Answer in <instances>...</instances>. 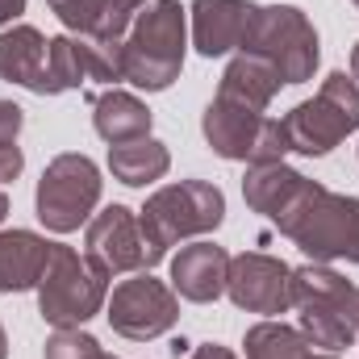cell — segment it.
<instances>
[{"label": "cell", "instance_id": "9a60e30c", "mask_svg": "<svg viewBox=\"0 0 359 359\" xmlns=\"http://www.w3.org/2000/svg\"><path fill=\"white\" fill-rule=\"evenodd\" d=\"M50 247L34 230H0V292H29L38 288Z\"/></svg>", "mask_w": 359, "mask_h": 359}, {"label": "cell", "instance_id": "8fae6325", "mask_svg": "<svg viewBox=\"0 0 359 359\" xmlns=\"http://www.w3.org/2000/svg\"><path fill=\"white\" fill-rule=\"evenodd\" d=\"M226 292L247 313H284L292 309V268L264 251H243L230 259Z\"/></svg>", "mask_w": 359, "mask_h": 359}, {"label": "cell", "instance_id": "e0dca14e", "mask_svg": "<svg viewBox=\"0 0 359 359\" xmlns=\"http://www.w3.org/2000/svg\"><path fill=\"white\" fill-rule=\"evenodd\" d=\"M301 301H322L334 313H343L351 326L359 330V284H351L347 276H339L326 264H305L292 268V305Z\"/></svg>", "mask_w": 359, "mask_h": 359}, {"label": "cell", "instance_id": "4fadbf2b", "mask_svg": "<svg viewBox=\"0 0 359 359\" xmlns=\"http://www.w3.org/2000/svg\"><path fill=\"white\" fill-rule=\"evenodd\" d=\"M226 271H230V255L217 243H192L180 247V255L172 259V288L184 301H217L226 292Z\"/></svg>", "mask_w": 359, "mask_h": 359}, {"label": "cell", "instance_id": "2e32d148", "mask_svg": "<svg viewBox=\"0 0 359 359\" xmlns=\"http://www.w3.org/2000/svg\"><path fill=\"white\" fill-rule=\"evenodd\" d=\"M280 88H284V80H280V72L271 67L268 59L238 50V55L230 59V67L222 72L217 96H222V100H234V104H247V109H255V113H264Z\"/></svg>", "mask_w": 359, "mask_h": 359}, {"label": "cell", "instance_id": "8992f818", "mask_svg": "<svg viewBox=\"0 0 359 359\" xmlns=\"http://www.w3.org/2000/svg\"><path fill=\"white\" fill-rule=\"evenodd\" d=\"M201 130H205V142L213 147V155H222L230 163H247V168L284 163V155L292 151L288 134H284V121H276L268 113H255L247 104L222 100V96L209 100V109L201 117Z\"/></svg>", "mask_w": 359, "mask_h": 359}, {"label": "cell", "instance_id": "7c38bea8", "mask_svg": "<svg viewBox=\"0 0 359 359\" xmlns=\"http://www.w3.org/2000/svg\"><path fill=\"white\" fill-rule=\"evenodd\" d=\"M259 4L251 0H192V46L205 59H222L243 46L247 25Z\"/></svg>", "mask_w": 359, "mask_h": 359}, {"label": "cell", "instance_id": "603a6c76", "mask_svg": "<svg viewBox=\"0 0 359 359\" xmlns=\"http://www.w3.org/2000/svg\"><path fill=\"white\" fill-rule=\"evenodd\" d=\"M50 8H55V17L72 29V34H80V38H92L96 29H100V21H104V0H46Z\"/></svg>", "mask_w": 359, "mask_h": 359}, {"label": "cell", "instance_id": "30bf717a", "mask_svg": "<svg viewBox=\"0 0 359 359\" xmlns=\"http://www.w3.org/2000/svg\"><path fill=\"white\" fill-rule=\"evenodd\" d=\"M84 255L92 264L117 276V271H151L159 264V255L151 251L142 226H138V213L126 209V205H109L100 209L88 222V234H84Z\"/></svg>", "mask_w": 359, "mask_h": 359}, {"label": "cell", "instance_id": "d4e9b609", "mask_svg": "<svg viewBox=\"0 0 359 359\" xmlns=\"http://www.w3.org/2000/svg\"><path fill=\"white\" fill-rule=\"evenodd\" d=\"M147 4L151 0H104V21H100V29L92 38H100V42H126L138 8H147Z\"/></svg>", "mask_w": 359, "mask_h": 359}, {"label": "cell", "instance_id": "4316f807", "mask_svg": "<svg viewBox=\"0 0 359 359\" xmlns=\"http://www.w3.org/2000/svg\"><path fill=\"white\" fill-rule=\"evenodd\" d=\"M21 168H25V155H21V147L13 142V147H0V184H8V180L21 176Z\"/></svg>", "mask_w": 359, "mask_h": 359}, {"label": "cell", "instance_id": "836d02e7", "mask_svg": "<svg viewBox=\"0 0 359 359\" xmlns=\"http://www.w3.org/2000/svg\"><path fill=\"white\" fill-rule=\"evenodd\" d=\"M351 4H355V8H359V0H351Z\"/></svg>", "mask_w": 359, "mask_h": 359}, {"label": "cell", "instance_id": "7402d4cb", "mask_svg": "<svg viewBox=\"0 0 359 359\" xmlns=\"http://www.w3.org/2000/svg\"><path fill=\"white\" fill-rule=\"evenodd\" d=\"M247 359H309V343L297 326H284V322H259L247 330L243 339Z\"/></svg>", "mask_w": 359, "mask_h": 359}, {"label": "cell", "instance_id": "f546056e", "mask_svg": "<svg viewBox=\"0 0 359 359\" xmlns=\"http://www.w3.org/2000/svg\"><path fill=\"white\" fill-rule=\"evenodd\" d=\"M351 80L359 84V42H355V50H351Z\"/></svg>", "mask_w": 359, "mask_h": 359}, {"label": "cell", "instance_id": "5bb4252c", "mask_svg": "<svg viewBox=\"0 0 359 359\" xmlns=\"http://www.w3.org/2000/svg\"><path fill=\"white\" fill-rule=\"evenodd\" d=\"M46 46L50 38H42V29L34 25L4 29L0 34V80L46 96Z\"/></svg>", "mask_w": 359, "mask_h": 359}, {"label": "cell", "instance_id": "f1b7e54d", "mask_svg": "<svg viewBox=\"0 0 359 359\" xmlns=\"http://www.w3.org/2000/svg\"><path fill=\"white\" fill-rule=\"evenodd\" d=\"M25 13V0H0V25H8V21H17Z\"/></svg>", "mask_w": 359, "mask_h": 359}, {"label": "cell", "instance_id": "52a82bcc", "mask_svg": "<svg viewBox=\"0 0 359 359\" xmlns=\"http://www.w3.org/2000/svg\"><path fill=\"white\" fill-rule=\"evenodd\" d=\"M355 130H359V84L347 72H330L313 100H301L284 117L288 147L297 155H309V159L330 155Z\"/></svg>", "mask_w": 359, "mask_h": 359}, {"label": "cell", "instance_id": "ffe728a7", "mask_svg": "<svg viewBox=\"0 0 359 359\" xmlns=\"http://www.w3.org/2000/svg\"><path fill=\"white\" fill-rule=\"evenodd\" d=\"M88 84V59H84V38H50L46 46V96L84 88Z\"/></svg>", "mask_w": 359, "mask_h": 359}, {"label": "cell", "instance_id": "5b68a950", "mask_svg": "<svg viewBox=\"0 0 359 359\" xmlns=\"http://www.w3.org/2000/svg\"><path fill=\"white\" fill-rule=\"evenodd\" d=\"M238 50L268 59L271 67L280 72L284 84H305V80H313L318 59H322L313 21H309L297 4H264V8H255V17H251L247 38H243Z\"/></svg>", "mask_w": 359, "mask_h": 359}, {"label": "cell", "instance_id": "cb8c5ba5", "mask_svg": "<svg viewBox=\"0 0 359 359\" xmlns=\"http://www.w3.org/2000/svg\"><path fill=\"white\" fill-rule=\"evenodd\" d=\"M42 359H104V347L84 330H55L46 339Z\"/></svg>", "mask_w": 359, "mask_h": 359}, {"label": "cell", "instance_id": "4dcf8cb0", "mask_svg": "<svg viewBox=\"0 0 359 359\" xmlns=\"http://www.w3.org/2000/svg\"><path fill=\"white\" fill-rule=\"evenodd\" d=\"M8 217V196H4V188H0V222Z\"/></svg>", "mask_w": 359, "mask_h": 359}, {"label": "cell", "instance_id": "44dd1931", "mask_svg": "<svg viewBox=\"0 0 359 359\" xmlns=\"http://www.w3.org/2000/svg\"><path fill=\"white\" fill-rule=\"evenodd\" d=\"M297 309H301V334H305L309 347H326V351L334 355V351H347V347L355 343L359 330L343 318V313H334L330 305H322V301H301Z\"/></svg>", "mask_w": 359, "mask_h": 359}, {"label": "cell", "instance_id": "d6986e66", "mask_svg": "<svg viewBox=\"0 0 359 359\" xmlns=\"http://www.w3.org/2000/svg\"><path fill=\"white\" fill-rule=\"evenodd\" d=\"M168 168H172V155H168V147L159 142V138H134V142H117V147H109V172L121 180V184H130V188H147V184H155V180L168 176Z\"/></svg>", "mask_w": 359, "mask_h": 359}, {"label": "cell", "instance_id": "6da1fadb", "mask_svg": "<svg viewBox=\"0 0 359 359\" xmlns=\"http://www.w3.org/2000/svg\"><path fill=\"white\" fill-rule=\"evenodd\" d=\"M243 196L313 264H359V196L330 192L288 163L247 168Z\"/></svg>", "mask_w": 359, "mask_h": 359}, {"label": "cell", "instance_id": "ac0fdd59", "mask_svg": "<svg viewBox=\"0 0 359 359\" xmlns=\"http://www.w3.org/2000/svg\"><path fill=\"white\" fill-rule=\"evenodd\" d=\"M92 126H96V134L109 147L134 142V138L151 134V109L138 96H130V92L109 88V92H100V96H92Z\"/></svg>", "mask_w": 359, "mask_h": 359}, {"label": "cell", "instance_id": "83f0119b", "mask_svg": "<svg viewBox=\"0 0 359 359\" xmlns=\"http://www.w3.org/2000/svg\"><path fill=\"white\" fill-rule=\"evenodd\" d=\"M188 359H238V355H234L230 347H217V343H201V347H196V351H192Z\"/></svg>", "mask_w": 359, "mask_h": 359}, {"label": "cell", "instance_id": "7a4b0ae2", "mask_svg": "<svg viewBox=\"0 0 359 359\" xmlns=\"http://www.w3.org/2000/svg\"><path fill=\"white\" fill-rule=\"evenodd\" d=\"M184 46H188V17L180 0H151L126 42H121V76L126 84L142 92H163L172 88L184 72Z\"/></svg>", "mask_w": 359, "mask_h": 359}, {"label": "cell", "instance_id": "e575fe53", "mask_svg": "<svg viewBox=\"0 0 359 359\" xmlns=\"http://www.w3.org/2000/svg\"><path fill=\"white\" fill-rule=\"evenodd\" d=\"M104 359H113V355H104Z\"/></svg>", "mask_w": 359, "mask_h": 359}, {"label": "cell", "instance_id": "1f68e13d", "mask_svg": "<svg viewBox=\"0 0 359 359\" xmlns=\"http://www.w3.org/2000/svg\"><path fill=\"white\" fill-rule=\"evenodd\" d=\"M0 359H8V339H4V326H0Z\"/></svg>", "mask_w": 359, "mask_h": 359}, {"label": "cell", "instance_id": "ba28073f", "mask_svg": "<svg viewBox=\"0 0 359 359\" xmlns=\"http://www.w3.org/2000/svg\"><path fill=\"white\" fill-rule=\"evenodd\" d=\"M100 168L88 155H55L46 163V172L38 180L34 205H38V222L55 234H72L84 222H92V209L100 201Z\"/></svg>", "mask_w": 359, "mask_h": 359}, {"label": "cell", "instance_id": "277c9868", "mask_svg": "<svg viewBox=\"0 0 359 359\" xmlns=\"http://www.w3.org/2000/svg\"><path fill=\"white\" fill-rule=\"evenodd\" d=\"M222 217H226V196L217 184H205V180L168 184L155 196H147V205L138 209V226L159 259L168 255V247H176L184 238H201L217 230Z\"/></svg>", "mask_w": 359, "mask_h": 359}, {"label": "cell", "instance_id": "484cf974", "mask_svg": "<svg viewBox=\"0 0 359 359\" xmlns=\"http://www.w3.org/2000/svg\"><path fill=\"white\" fill-rule=\"evenodd\" d=\"M21 126H25V109L13 100H0V147H13Z\"/></svg>", "mask_w": 359, "mask_h": 359}, {"label": "cell", "instance_id": "9c48e42d", "mask_svg": "<svg viewBox=\"0 0 359 359\" xmlns=\"http://www.w3.org/2000/svg\"><path fill=\"white\" fill-rule=\"evenodd\" d=\"M104 318L121 339L151 343L180 322V297L172 284L155 280L151 271H138L113 288V297L104 301Z\"/></svg>", "mask_w": 359, "mask_h": 359}, {"label": "cell", "instance_id": "d6a6232c", "mask_svg": "<svg viewBox=\"0 0 359 359\" xmlns=\"http://www.w3.org/2000/svg\"><path fill=\"white\" fill-rule=\"evenodd\" d=\"M309 359H339V355H330V351H326V355H309Z\"/></svg>", "mask_w": 359, "mask_h": 359}, {"label": "cell", "instance_id": "3957f363", "mask_svg": "<svg viewBox=\"0 0 359 359\" xmlns=\"http://www.w3.org/2000/svg\"><path fill=\"white\" fill-rule=\"evenodd\" d=\"M109 301V271L88 255L55 243L46 271L38 280V313L55 330H80Z\"/></svg>", "mask_w": 359, "mask_h": 359}]
</instances>
